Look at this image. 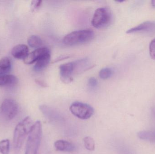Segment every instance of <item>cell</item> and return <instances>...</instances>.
I'll return each mask as SVG.
<instances>
[{
  "label": "cell",
  "instance_id": "6da1fadb",
  "mask_svg": "<svg viewBox=\"0 0 155 154\" xmlns=\"http://www.w3.org/2000/svg\"><path fill=\"white\" fill-rule=\"evenodd\" d=\"M32 120L30 117L25 118L16 125L13 136L14 148L19 151L21 148L26 136L29 134L34 125Z\"/></svg>",
  "mask_w": 155,
  "mask_h": 154
},
{
  "label": "cell",
  "instance_id": "7a4b0ae2",
  "mask_svg": "<svg viewBox=\"0 0 155 154\" xmlns=\"http://www.w3.org/2000/svg\"><path fill=\"white\" fill-rule=\"evenodd\" d=\"M42 128L40 121L34 124L26 142L25 154H38L41 141Z\"/></svg>",
  "mask_w": 155,
  "mask_h": 154
},
{
  "label": "cell",
  "instance_id": "3957f363",
  "mask_svg": "<svg viewBox=\"0 0 155 154\" xmlns=\"http://www.w3.org/2000/svg\"><path fill=\"white\" fill-rule=\"evenodd\" d=\"M94 35V32L91 30L75 31L66 35L63 42L69 46L87 43L93 39Z\"/></svg>",
  "mask_w": 155,
  "mask_h": 154
},
{
  "label": "cell",
  "instance_id": "277c9868",
  "mask_svg": "<svg viewBox=\"0 0 155 154\" xmlns=\"http://www.w3.org/2000/svg\"><path fill=\"white\" fill-rule=\"evenodd\" d=\"M112 14L109 9L99 8L95 11L92 24L97 29H104L109 26L112 22Z\"/></svg>",
  "mask_w": 155,
  "mask_h": 154
},
{
  "label": "cell",
  "instance_id": "5b68a950",
  "mask_svg": "<svg viewBox=\"0 0 155 154\" xmlns=\"http://www.w3.org/2000/svg\"><path fill=\"white\" fill-rule=\"evenodd\" d=\"M70 111L72 114L79 119H88L94 115V108L92 107L85 103L75 102L70 106Z\"/></svg>",
  "mask_w": 155,
  "mask_h": 154
},
{
  "label": "cell",
  "instance_id": "8992f818",
  "mask_svg": "<svg viewBox=\"0 0 155 154\" xmlns=\"http://www.w3.org/2000/svg\"><path fill=\"white\" fill-rule=\"evenodd\" d=\"M0 110L6 119L11 120L14 118L18 113V105L14 99H6L2 103Z\"/></svg>",
  "mask_w": 155,
  "mask_h": 154
},
{
  "label": "cell",
  "instance_id": "52a82bcc",
  "mask_svg": "<svg viewBox=\"0 0 155 154\" xmlns=\"http://www.w3.org/2000/svg\"><path fill=\"white\" fill-rule=\"evenodd\" d=\"M60 74L61 79L64 83L68 84L73 80L74 72V62L65 63L60 66Z\"/></svg>",
  "mask_w": 155,
  "mask_h": 154
},
{
  "label": "cell",
  "instance_id": "ba28073f",
  "mask_svg": "<svg viewBox=\"0 0 155 154\" xmlns=\"http://www.w3.org/2000/svg\"><path fill=\"white\" fill-rule=\"evenodd\" d=\"M155 32V21H147L144 22L136 27L129 29L126 32L127 33H136Z\"/></svg>",
  "mask_w": 155,
  "mask_h": 154
},
{
  "label": "cell",
  "instance_id": "9c48e42d",
  "mask_svg": "<svg viewBox=\"0 0 155 154\" xmlns=\"http://www.w3.org/2000/svg\"><path fill=\"white\" fill-rule=\"evenodd\" d=\"M51 53L50 50L47 48H41L36 49L34 51L29 53L28 56L24 60L26 64H31L36 62L41 57L44 55Z\"/></svg>",
  "mask_w": 155,
  "mask_h": 154
},
{
  "label": "cell",
  "instance_id": "30bf717a",
  "mask_svg": "<svg viewBox=\"0 0 155 154\" xmlns=\"http://www.w3.org/2000/svg\"><path fill=\"white\" fill-rule=\"evenodd\" d=\"M11 53L15 58L24 60L29 54V49L26 45L18 44L13 48Z\"/></svg>",
  "mask_w": 155,
  "mask_h": 154
},
{
  "label": "cell",
  "instance_id": "8fae6325",
  "mask_svg": "<svg viewBox=\"0 0 155 154\" xmlns=\"http://www.w3.org/2000/svg\"><path fill=\"white\" fill-rule=\"evenodd\" d=\"M54 145L56 151L73 152L75 150L74 145L64 140H58L55 142Z\"/></svg>",
  "mask_w": 155,
  "mask_h": 154
},
{
  "label": "cell",
  "instance_id": "7c38bea8",
  "mask_svg": "<svg viewBox=\"0 0 155 154\" xmlns=\"http://www.w3.org/2000/svg\"><path fill=\"white\" fill-rule=\"evenodd\" d=\"M51 61V53H47L40 58L34 66L33 69L36 72L42 71L49 65Z\"/></svg>",
  "mask_w": 155,
  "mask_h": 154
},
{
  "label": "cell",
  "instance_id": "4fadbf2b",
  "mask_svg": "<svg viewBox=\"0 0 155 154\" xmlns=\"http://www.w3.org/2000/svg\"><path fill=\"white\" fill-rule=\"evenodd\" d=\"M18 83V78L12 75L0 76V87H11L15 86Z\"/></svg>",
  "mask_w": 155,
  "mask_h": 154
},
{
  "label": "cell",
  "instance_id": "5bb4252c",
  "mask_svg": "<svg viewBox=\"0 0 155 154\" xmlns=\"http://www.w3.org/2000/svg\"><path fill=\"white\" fill-rule=\"evenodd\" d=\"M12 61L8 57H3L0 60V76L8 75L12 69Z\"/></svg>",
  "mask_w": 155,
  "mask_h": 154
},
{
  "label": "cell",
  "instance_id": "9a60e30c",
  "mask_svg": "<svg viewBox=\"0 0 155 154\" xmlns=\"http://www.w3.org/2000/svg\"><path fill=\"white\" fill-rule=\"evenodd\" d=\"M74 72H82L89 68L90 63L87 58H83L74 62Z\"/></svg>",
  "mask_w": 155,
  "mask_h": 154
},
{
  "label": "cell",
  "instance_id": "2e32d148",
  "mask_svg": "<svg viewBox=\"0 0 155 154\" xmlns=\"http://www.w3.org/2000/svg\"><path fill=\"white\" fill-rule=\"evenodd\" d=\"M137 137L142 140L155 143V130L141 131L137 134Z\"/></svg>",
  "mask_w": 155,
  "mask_h": 154
},
{
  "label": "cell",
  "instance_id": "e0dca14e",
  "mask_svg": "<svg viewBox=\"0 0 155 154\" xmlns=\"http://www.w3.org/2000/svg\"><path fill=\"white\" fill-rule=\"evenodd\" d=\"M27 42L30 47L37 49L41 48L43 43L41 39L39 36L35 35H31L29 37Z\"/></svg>",
  "mask_w": 155,
  "mask_h": 154
},
{
  "label": "cell",
  "instance_id": "ac0fdd59",
  "mask_svg": "<svg viewBox=\"0 0 155 154\" xmlns=\"http://www.w3.org/2000/svg\"><path fill=\"white\" fill-rule=\"evenodd\" d=\"M84 144L87 150L90 151L94 150L95 144L94 139L90 137H86L84 139Z\"/></svg>",
  "mask_w": 155,
  "mask_h": 154
},
{
  "label": "cell",
  "instance_id": "d6986e66",
  "mask_svg": "<svg viewBox=\"0 0 155 154\" xmlns=\"http://www.w3.org/2000/svg\"><path fill=\"white\" fill-rule=\"evenodd\" d=\"M10 151V142L8 139L3 140L0 142V153L9 154Z\"/></svg>",
  "mask_w": 155,
  "mask_h": 154
},
{
  "label": "cell",
  "instance_id": "ffe728a7",
  "mask_svg": "<svg viewBox=\"0 0 155 154\" xmlns=\"http://www.w3.org/2000/svg\"><path fill=\"white\" fill-rule=\"evenodd\" d=\"M113 71L110 68H104L99 71V76L102 79H107L113 75Z\"/></svg>",
  "mask_w": 155,
  "mask_h": 154
},
{
  "label": "cell",
  "instance_id": "44dd1931",
  "mask_svg": "<svg viewBox=\"0 0 155 154\" xmlns=\"http://www.w3.org/2000/svg\"><path fill=\"white\" fill-rule=\"evenodd\" d=\"M149 50L150 57L153 59L155 60V38L150 42Z\"/></svg>",
  "mask_w": 155,
  "mask_h": 154
},
{
  "label": "cell",
  "instance_id": "7402d4cb",
  "mask_svg": "<svg viewBox=\"0 0 155 154\" xmlns=\"http://www.w3.org/2000/svg\"><path fill=\"white\" fill-rule=\"evenodd\" d=\"M42 1H33L31 3V10L33 11H37L41 7Z\"/></svg>",
  "mask_w": 155,
  "mask_h": 154
},
{
  "label": "cell",
  "instance_id": "603a6c76",
  "mask_svg": "<svg viewBox=\"0 0 155 154\" xmlns=\"http://www.w3.org/2000/svg\"><path fill=\"white\" fill-rule=\"evenodd\" d=\"M88 83L90 87L94 88L97 86L98 82H97V80L95 78L92 77L90 78L88 80Z\"/></svg>",
  "mask_w": 155,
  "mask_h": 154
},
{
  "label": "cell",
  "instance_id": "cb8c5ba5",
  "mask_svg": "<svg viewBox=\"0 0 155 154\" xmlns=\"http://www.w3.org/2000/svg\"><path fill=\"white\" fill-rule=\"evenodd\" d=\"M35 82H36L38 85H39V86L43 87H45L47 86L46 84L43 81L40 80H35Z\"/></svg>",
  "mask_w": 155,
  "mask_h": 154
},
{
  "label": "cell",
  "instance_id": "d4e9b609",
  "mask_svg": "<svg viewBox=\"0 0 155 154\" xmlns=\"http://www.w3.org/2000/svg\"><path fill=\"white\" fill-rule=\"evenodd\" d=\"M151 5L153 7L155 8V0L151 1Z\"/></svg>",
  "mask_w": 155,
  "mask_h": 154
},
{
  "label": "cell",
  "instance_id": "484cf974",
  "mask_svg": "<svg viewBox=\"0 0 155 154\" xmlns=\"http://www.w3.org/2000/svg\"><path fill=\"white\" fill-rule=\"evenodd\" d=\"M125 1L124 0H122V1H116L117 2H119V3H122L124 2Z\"/></svg>",
  "mask_w": 155,
  "mask_h": 154
},
{
  "label": "cell",
  "instance_id": "4316f807",
  "mask_svg": "<svg viewBox=\"0 0 155 154\" xmlns=\"http://www.w3.org/2000/svg\"><path fill=\"white\" fill-rule=\"evenodd\" d=\"M154 115H155V112H154Z\"/></svg>",
  "mask_w": 155,
  "mask_h": 154
}]
</instances>
